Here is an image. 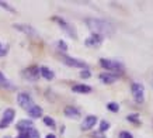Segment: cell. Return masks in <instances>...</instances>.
Segmentation results:
<instances>
[{"instance_id": "7c38bea8", "label": "cell", "mask_w": 153, "mask_h": 138, "mask_svg": "<svg viewBox=\"0 0 153 138\" xmlns=\"http://www.w3.org/2000/svg\"><path fill=\"white\" fill-rule=\"evenodd\" d=\"M118 79V75L111 74V72H107V74H100V80L105 85H111Z\"/></svg>"}, {"instance_id": "f1b7e54d", "label": "cell", "mask_w": 153, "mask_h": 138, "mask_svg": "<svg viewBox=\"0 0 153 138\" xmlns=\"http://www.w3.org/2000/svg\"><path fill=\"white\" fill-rule=\"evenodd\" d=\"M58 45H59V48H60V50H63V51H66V50H68V45H66V44H65V42H63V41H59V42H58Z\"/></svg>"}, {"instance_id": "9c48e42d", "label": "cell", "mask_w": 153, "mask_h": 138, "mask_svg": "<svg viewBox=\"0 0 153 138\" xmlns=\"http://www.w3.org/2000/svg\"><path fill=\"white\" fill-rule=\"evenodd\" d=\"M96 123H97V117L96 116H87L86 118L83 120V123H82V130L83 131H87V130H91L96 125Z\"/></svg>"}, {"instance_id": "4dcf8cb0", "label": "cell", "mask_w": 153, "mask_h": 138, "mask_svg": "<svg viewBox=\"0 0 153 138\" xmlns=\"http://www.w3.org/2000/svg\"><path fill=\"white\" fill-rule=\"evenodd\" d=\"M45 138H56V137H55V135H53V134H48V135H47V137H45Z\"/></svg>"}, {"instance_id": "7402d4cb", "label": "cell", "mask_w": 153, "mask_h": 138, "mask_svg": "<svg viewBox=\"0 0 153 138\" xmlns=\"http://www.w3.org/2000/svg\"><path fill=\"white\" fill-rule=\"evenodd\" d=\"M27 135L28 138H39V133H38L35 128H31L27 131Z\"/></svg>"}, {"instance_id": "52a82bcc", "label": "cell", "mask_w": 153, "mask_h": 138, "mask_svg": "<svg viewBox=\"0 0 153 138\" xmlns=\"http://www.w3.org/2000/svg\"><path fill=\"white\" fill-rule=\"evenodd\" d=\"M14 116H16V111L14 109H6L4 113H3V120L0 121V127L1 128H6L11 124V121L14 120Z\"/></svg>"}, {"instance_id": "5bb4252c", "label": "cell", "mask_w": 153, "mask_h": 138, "mask_svg": "<svg viewBox=\"0 0 153 138\" xmlns=\"http://www.w3.org/2000/svg\"><path fill=\"white\" fill-rule=\"evenodd\" d=\"M34 128V124L31 120H20L17 123V130L20 133H24V131H28V130Z\"/></svg>"}, {"instance_id": "3957f363", "label": "cell", "mask_w": 153, "mask_h": 138, "mask_svg": "<svg viewBox=\"0 0 153 138\" xmlns=\"http://www.w3.org/2000/svg\"><path fill=\"white\" fill-rule=\"evenodd\" d=\"M131 90H132V96H134L136 103H142L145 100V88L142 83L134 82L131 86Z\"/></svg>"}, {"instance_id": "8fae6325", "label": "cell", "mask_w": 153, "mask_h": 138, "mask_svg": "<svg viewBox=\"0 0 153 138\" xmlns=\"http://www.w3.org/2000/svg\"><path fill=\"white\" fill-rule=\"evenodd\" d=\"M63 113H65L66 117H69V118H73V120L80 118V116H82V113H80L79 109H76V107H72V106H68V107H66Z\"/></svg>"}, {"instance_id": "8992f818", "label": "cell", "mask_w": 153, "mask_h": 138, "mask_svg": "<svg viewBox=\"0 0 153 138\" xmlns=\"http://www.w3.org/2000/svg\"><path fill=\"white\" fill-rule=\"evenodd\" d=\"M24 78L28 79V80H31V82H34V80H37L39 76H41V74H39V68H38L37 65H33V66H28L27 69H24Z\"/></svg>"}, {"instance_id": "cb8c5ba5", "label": "cell", "mask_w": 153, "mask_h": 138, "mask_svg": "<svg viewBox=\"0 0 153 138\" xmlns=\"http://www.w3.org/2000/svg\"><path fill=\"white\" fill-rule=\"evenodd\" d=\"M126 120H128V121H131V123H136V121L139 120V116H138V114H129L128 117H126Z\"/></svg>"}, {"instance_id": "484cf974", "label": "cell", "mask_w": 153, "mask_h": 138, "mask_svg": "<svg viewBox=\"0 0 153 138\" xmlns=\"http://www.w3.org/2000/svg\"><path fill=\"white\" fill-rule=\"evenodd\" d=\"M120 138H134V137H132V134L129 131H121Z\"/></svg>"}, {"instance_id": "9a60e30c", "label": "cell", "mask_w": 153, "mask_h": 138, "mask_svg": "<svg viewBox=\"0 0 153 138\" xmlns=\"http://www.w3.org/2000/svg\"><path fill=\"white\" fill-rule=\"evenodd\" d=\"M27 111H28V116H30L31 118H39L42 116V109L39 106H37V104H34L33 107H30Z\"/></svg>"}, {"instance_id": "e0dca14e", "label": "cell", "mask_w": 153, "mask_h": 138, "mask_svg": "<svg viewBox=\"0 0 153 138\" xmlns=\"http://www.w3.org/2000/svg\"><path fill=\"white\" fill-rule=\"evenodd\" d=\"M74 93H90L91 92V88L88 85H74L72 88Z\"/></svg>"}, {"instance_id": "7a4b0ae2", "label": "cell", "mask_w": 153, "mask_h": 138, "mask_svg": "<svg viewBox=\"0 0 153 138\" xmlns=\"http://www.w3.org/2000/svg\"><path fill=\"white\" fill-rule=\"evenodd\" d=\"M100 65H101L104 69H107V70H110L111 74H121V72H124V66H122V64H120V62H117V61H111V59H107V58H101L100 59Z\"/></svg>"}, {"instance_id": "6da1fadb", "label": "cell", "mask_w": 153, "mask_h": 138, "mask_svg": "<svg viewBox=\"0 0 153 138\" xmlns=\"http://www.w3.org/2000/svg\"><path fill=\"white\" fill-rule=\"evenodd\" d=\"M87 27L93 31V34L97 35H111L114 32V26L102 19H87L86 20Z\"/></svg>"}, {"instance_id": "1f68e13d", "label": "cell", "mask_w": 153, "mask_h": 138, "mask_svg": "<svg viewBox=\"0 0 153 138\" xmlns=\"http://www.w3.org/2000/svg\"><path fill=\"white\" fill-rule=\"evenodd\" d=\"M4 138H10V137H4Z\"/></svg>"}, {"instance_id": "603a6c76", "label": "cell", "mask_w": 153, "mask_h": 138, "mask_svg": "<svg viewBox=\"0 0 153 138\" xmlns=\"http://www.w3.org/2000/svg\"><path fill=\"white\" fill-rule=\"evenodd\" d=\"M91 76V72L88 70V69H83L82 72H80V78H83V79H88Z\"/></svg>"}, {"instance_id": "4fadbf2b", "label": "cell", "mask_w": 153, "mask_h": 138, "mask_svg": "<svg viewBox=\"0 0 153 138\" xmlns=\"http://www.w3.org/2000/svg\"><path fill=\"white\" fill-rule=\"evenodd\" d=\"M13 27L21 32H25L28 35H37V31H35L31 26H27V24H14Z\"/></svg>"}, {"instance_id": "277c9868", "label": "cell", "mask_w": 153, "mask_h": 138, "mask_svg": "<svg viewBox=\"0 0 153 138\" xmlns=\"http://www.w3.org/2000/svg\"><path fill=\"white\" fill-rule=\"evenodd\" d=\"M52 20L53 21H56V23L59 24L60 27H62V30L69 35V37H72V38H77V34H76V31H74V27L73 26H70L68 21H65L63 19H60V17H52Z\"/></svg>"}, {"instance_id": "2e32d148", "label": "cell", "mask_w": 153, "mask_h": 138, "mask_svg": "<svg viewBox=\"0 0 153 138\" xmlns=\"http://www.w3.org/2000/svg\"><path fill=\"white\" fill-rule=\"evenodd\" d=\"M39 74H41L42 78H45L47 80H52V79L55 78V74L49 68H47V66H41L39 68Z\"/></svg>"}, {"instance_id": "d6986e66", "label": "cell", "mask_w": 153, "mask_h": 138, "mask_svg": "<svg viewBox=\"0 0 153 138\" xmlns=\"http://www.w3.org/2000/svg\"><path fill=\"white\" fill-rule=\"evenodd\" d=\"M44 124L48 125V127H51V128H55L56 124H55V121H53V118L52 117H44Z\"/></svg>"}, {"instance_id": "44dd1931", "label": "cell", "mask_w": 153, "mask_h": 138, "mask_svg": "<svg viewBox=\"0 0 153 138\" xmlns=\"http://www.w3.org/2000/svg\"><path fill=\"white\" fill-rule=\"evenodd\" d=\"M108 128H110V123L105 121V120H102L101 123H100V133H105Z\"/></svg>"}, {"instance_id": "f546056e", "label": "cell", "mask_w": 153, "mask_h": 138, "mask_svg": "<svg viewBox=\"0 0 153 138\" xmlns=\"http://www.w3.org/2000/svg\"><path fill=\"white\" fill-rule=\"evenodd\" d=\"M17 138H28V135H27V131H24V133H21V134H20V135H19V137H17Z\"/></svg>"}, {"instance_id": "83f0119b", "label": "cell", "mask_w": 153, "mask_h": 138, "mask_svg": "<svg viewBox=\"0 0 153 138\" xmlns=\"http://www.w3.org/2000/svg\"><path fill=\"white\" fill-rule=\"evenodd\" d=\"M7 54V46H1V44H0V56H3Z\"/></svg>"}, {"instance_id": "ac0fdd59", "label": "cell", "mask_w": 153, "mask_h": 138, "mask_svg": "<svg viewBox=\"0 0 153 138\" xmlns=\"http://www.w3.org/2000/svg\"><path fill=\"white\" fill-rule=\"evenodd\" d=\"M0 88H4V89H14V86L11 83L6 79V76L1 72H0Z\"/></svg>"}, {"instance_id": "30bf717a", "label": "cell", "mask_w": 153, "mask_h": 138, "mask_svg": "<svg viewBox=\"0 0 153 138\" xmlns=\"http://www.w3.org/2000/svg\"><path fill=\"white\" fill-rule=\"evenodd\" d=\"M102 42V37L97 35V34H91L90 37H87V40L84 41V44L87 46H100Z\"/></svg>"}, {"instance_id": "ba28073f", "label": "cell", "mask_w": 153, "mask_h": 138, "mask_svg": "<svg viewBox=\"0 0 153 138\" xmlns=\"http://www.w3.org/2000/svg\"><path fill=\"white\" fill-rule=\"evenodd\" d=\"M63 61L68 66H73V68H82V69H87V64L83 62V61L74 59V58H70V56H63Z\"/></svg>"}, {"instance_id": "ffe728a7", "label": "cell", "mask_w": 153, "mask_h": 138, "mask_svg": "<svg viewBox=\"0 0 153 138\" xmlns=\"http://www.w3.org/2000/svg\"><path fill=\"white\" fill-rule=\"evenodd\" d=\"M107 109H108L110 111H112V113H117V111L120 110V104L111 101V103H108V104H107Z\"/></svg>"}, {"instance_id": "4316f807", "label": "cell", "mask_w": 153, "mask_h": 138, "mask_svg": "<svg viewBox=\"0 0 153 138\" xmlns=\"http://www.w3.org/2000/svg\"><path fill=\"white\" fill-rule=\"evenodd\" d=\"M91 138H105V135L102 133H93L91 134Z\"/></svg>"}, {"instance_id": "5b68a950", "label": "cell", "mask_w": 153, "mask_h": 138, "mask_svg": "<svg viewBox=\"0 0 153 138\" xmlns=\"http://www.w3.org/2000/svg\"><path fill=\"white\" fill-rule=\"evenodd\" d=\"M17 103H19L20 107H23L25 110H28L30 107L34 106V101H33V97L30 96L28 93H19V96H17Z\"/></svg>"}, {"instance_id": "d4e9b609", "label": "cell", "mask_w": 153, "mask_h": 138, "mask_svg": "<svg viewBox=\"0 0 153 138\" xmlns=\"http://www.w3.org/2000/svg\"><path fill=\"white\" fill-rule=\"evenodd\" d=\"M0 7H3V9L6 10H9V11H11V13H14V9L13 7H10L7 3H4V2H0Z\"/></svg>"}]
</instances>
